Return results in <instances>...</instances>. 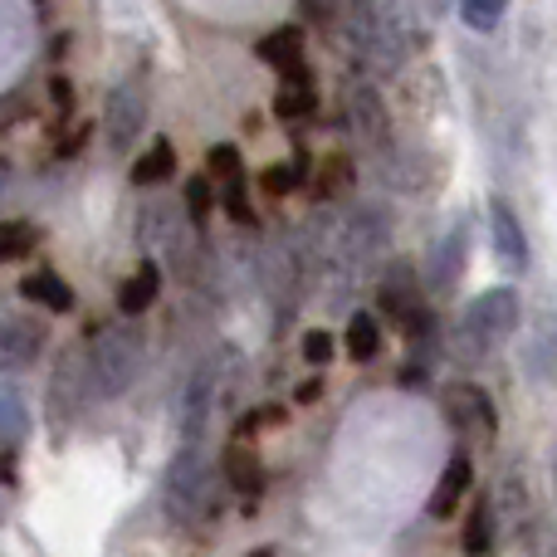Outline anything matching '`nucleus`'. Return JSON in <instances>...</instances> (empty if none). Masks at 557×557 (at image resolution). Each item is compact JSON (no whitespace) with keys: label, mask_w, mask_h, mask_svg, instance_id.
Instances as JSON below:
<instances>
[{"label":"nucleus","mask_w":557,"mask_h":557,"mask_svg":"<svg viewBox=\"0 0 557 557\" xmlns=\"http://www.w3.org/2000/svg\"><path fill=\"white\" fill-rule=\"evenodd\" d=\"M143 357H147L143 327L108 323L103 333L88 343V386H94V396H103V401L127 396V386H133L137 372H143Z\"/></svg>","instance_id":"obj_1"},{"label":"nucleus","mask_w":557,"mask_h":557,"mask_svg":"<svg viewBox=\"0 0 557 557\" xmlns=\"http://www.w3.org/2000/svg\"><path fill=\"white\" fill-rule=\"evenodd\" d=\"M513 327H519V294L513 288H484L470 308H465L460 327H455V352L465 362H480L490 357L499 343H509Z\"/></svg>","instance_id":"obj_2"},{"label":"nucleus","mask_w":557,"mask_h":557,"mask_svg":"<svg viewBox=\"0 0 557 557\" xmlns=\"http://www.w3.org/2000/svg\"><path fill=\"white\" fill-rule=\"evenodd\" d=\"M386 240H392V221H386L376 206H357V211L343 215L337 231L327 235L323 255H327V264H337L343 274H357L386 250Z\"/></svg>","instance_id":"obj_3"},{"label":"nucleus","mask_w":557,"mask_h":557,"mask_svg":"<svg viewBox=\"0 0 557 557\" xmlns=\"http://www.w3.org/2000/svg\"><path fill=\"white\" fill-rule=\"evenodd\" d=\"M211 494H215L211 460L201 455V445H182L176 460L166 465V480H162L166 513H172L176 523H196L206 509H211Z\"/></svg>","instance_id":"obj_4"},{"label":"nucleus","mask_w":557,"mask_h":557,"mask_svg":"<svg viewBox=\"0 0 557 557\" xmlns=\"http://www.w3.org/2000/svg\"><path fill=\"white\" fill-rule=\"evenodd\" d=\"M143 127H147V78H143V69H137V74H127L123 84L113 88V98H108V117H103L108 152H117V157L133 152Z\"/></svg>","instance_id":"obj_5"},{"label":"nucleus","mask_w":557,"mask_h":557,"mask_svg":"<svg viewBox=\"0 0 557 557\" xmlns=\"http://www.w3.org/2000/svg\"><path fill=\"white\" fill-rule=\"evenodd\" d=\"M215 406H221V357H206L186 376V392H182V445H201Z\"/></svg>","instance_id":"obj_6"},{"label":"nucleus","mask_w":557,"mask_h":557,"mask_svg":"<svg viewBox=\"0 0 557 557\" xmlns=\"http://www.w3.org/2000/svg\"><path fill=\"white\" fill-rule=\"evenodd\" d=\"M84 392L94 396V386H88V352H64L54 367V382H49V416L59 421V431L78 416V396Z\"/></svg>","instance_id":"obj_7"},{"label":"nucleus","mask_w":557,"mask_h":557,"mask_svg":"<svg viewBox=\"0 0 557 557\" xmlns=\"http://www.w3.org/2000/svg\"><path fill=\"white\" fill-rule=\"evenodd\" d=\"M45 352V323L29 313H0V372H20Z\"/></svg>","instance_id":"obj_8"},{"label":"nucleus","mask_w":557,"mask_h":557,"mask_svg":"<svg viewBox=\"0 0 557 557\" xmlns=\"http://www.w3.org/2000/svg\"><path fill=\"white\" fill-rule=\"evenodd\" d=\"M206 166H211V176L221 182V206L240 225H250V201H245V162H240V152H235L231 143H221V147H211Z\"/></svg>","instance_id":"obj_9"},{"label":"nucleus","mask_w":557,"mask_h":557,"mask_svg":"<svg viewBox=\"0 0 557 557\" xmlns=\"http://www.w3.org/2000/svg\"><path fill=\"white\" fill-rule=\"evenodd\" d=\"M490 240H494V255H499L509 270H523V264H529V235H523V225H519V215H513L509 201L490 206Z\"/></svg>","instance_id":"obj_10"},{"label":"nucleus","mask_w":557,"mask_h":557,"mask_svg":"<svg viewBox=\"0 0 557 557\" xmlns=\"http://www.w3.org/2000/svg\"><path fill=\"white\" fill-rule=\"evenodd\" d=\"M445 406H450V421L460 425V431H474V435H484V441H490L494 425H499V416H494V401L480 392V386H470V382L455 386V392L445 396Z\"/></svg>","instance_id":"obj_11"},{"label":"nucleus","mask_w":557,"mask_h":557,"mask_svg":"<svg viewBox=\"0 0 557 557\" xmlns=\"http://www.w3.org/2000/svg\"><path fill=\"white\" fill-rule=\"evenodd\" d=\"M382 308L392 318H401L406 327H416L421 323V284H416V274L406 270V264H392L386 270V278H382Z\"/></svg>","instance_id":"obj_12"},{"label":"nucleus","mask_w":557,"mask_h":557,"mask_svg":"<svg viewBox=\"0 0 557 557\" xmlns=\"http://www.w3.org/2000/svg\"><path fill=\"white\" fill-rule=\"evenodd\" d=\"M470 480H474L470 455L455 450L450 465L441 470V480H435V490H431V519H450V513L460 509V499L470 494Z\"/></svg>","instance_id":"obj_13"},{"label":"nucleus","mask_w":557,"mask_h":557,"mask_svg":"<svg viewBox=\"0 0 557 557\" xmlns=\"http://www.w3.org/2000/svg\"><path fill=\"white\" fill-rule=\"evenodd\" d=\"M255 54H260L264 64H274L278 74H294V69H304V29L298 25L274 29V35H264L260 45H255Z\"/></svg>","instance_id":"obj_14"},{"label":"nucleus","mask_w":557,"mask_h":557,"mask_svg":"<svg viewBox=\"0 0 557 557\" xmlns=\"http://www.w3.org/2000/svg\"><path fill=\"white\" fill-rule=\"evenodd\" d=\"M318 108V88L313 78H308V69H294V74H284V84H278V98H274V113L284 117V123H298V117H308Z\"/></svg>","instance_id":"obj_15"},{"label":"nucleus","mask_w":557,"mask_h":557,"mask_svg":"<svg viewBox=\"0 0 557 557\" xmlns=\"http://www.w3.org/2000/svg\"><path fill=\"white\" fill-rule=\"evenodd\" d=\"M221 470H225V484H231L235 494H245V499H255V494L264 490V465H260V455L245 450V445H231V450H225Z\"/></svg>","instance_id":"obj_16"},{"label":"nucleus","mask_w":557,"mask_h":557,"mask_svg":"<svg viewBox=\"0 0 557 557\" xmlns=\"http://www.w3.org/2000/svg\"><path fill=\"white\" fill-rule=\"evenodd\" d=\"M157 294H162V270H157L152 260H143L137 264V274L117 288V308H123L127 318H137V313H147V308L157 304Z\"/></svg>","instance_id":"obj_17"},{"label":"nucleus","mask_w":557,"mask_h":557,"mask_svg":"<svg viewBox=\"0 0 557 557\" xmlns=\"http://www.w3.org/2000/svg\"><path fill=\"white\" fill-rule=\"evenodd\" d=\"M29 441V411H25V396H20V386L0 382V445L5 450H15V445Z\"/></svg>","instance_id":"obj_18"},{"label":"nucleus","mask_w":557,"mask_h":557,"mask_svg":"<svg viewBox=\"0 0 557 557\" xmlns=\"http://www.w3.org/2000/svg\"><path fill=\"white\" fill-rule=\"evenodd\" d=\"M20 294H25L29 304L49 308V313H69V308H74V288H69V284H64V278H59V274H49V270L29 274L25 284H20Z\"/></svg>","instance_id":"obj_19"},{"label":"nucleus","mask_w":557,"mask_h":557,"mask_svg":"<svg viewBox=\"0 0 557 557\" xmlns=\"http://www.w3.org/2000/svg\"><path fill=\"white\" fill-rule=\"evenodd\" d=\"M465 250H470V225H455L441 240V255H435V288H450L465 270Z\"/></svg>","instance_id":"obj_20"},{"label":"nucleus","mask_w":557,"mask_h":557,"mask_svg":"<svg viewBox=\"0 0 557 557\" xmlns=\"http://www.w3.org/2000/svg\"><path fill=\"white\" fill-rule=\"evenodd\" d=\"M347 357L352 362H372L376 347H382V323H376V313H352L347 318Z\"/></svg>","instance_id":"obj_21"},{"label":"nucleus","mask_w":557,"mask_h":557,"mask_svg":"<svg viewBox=\"0 0 557 557\" xmlns=\"http://www.w3.org/2000/svg\"><path fill=\"white\" fill-rule=\"evenodd\" d=\"M490 548H494V499H474L470 519H465V553L490 557Z\"/></svg>","instance_id":"obj_22"},{"label":"nucleus","mask_w":557,"mask_h":557,"mask_svg":"<svg viewBox=\"0 0 557 557\" xmlns=\"http://www.w3.org/2000/svg\"><path fill=\"white\" fill-rule=\"evenodd\" d=\"M172 172H176V152H172V143H166V137H162V143H152L133 162V182L137 186H157V182H166Z\"/></svg>","instance_id":"obj_23"},{"label":"nucleus","mask_w":557,"mask_h":557,"mask_svg":"<svg viewBox=\"0 0 557 557\" xmlns=\"http://www.w3.org/2000/svg\"><path fill=\"white\" fill-rule=\"evenodd\" d=\"M35 245H39V231H35V225H25V221H5V225H0V264L25 260Z\"/></svg>","instance_id":"obj_24"},{"label":"nucleus","mask_w":557,"mask_h":557,"mask_svg":"<svg viewBox=\"0 0 557 557\" xmlns=\"http://www.w3.org/2000/svg\"><path fill=\"white\" fill-rule=\"evenodd\" d=\"M504 10H509V0H460V15L470 29H480V35H490L494 25L504 20Z\"/></svg>","instance_id":"obj_25"},{"label":"nucleus","mask_w":557,"mask_h":557,"mask_svg":"<svg viewBox=\"0 0 557 557\" xmlns=\"http://www.w3.org/2000/svg\"><path fill=\"white\" fill-rule=\"evenodd\" d=\"M260 186H264L270 196H288L294 186H304V157H298V162H278V166H270V172L260 176Z\"/></svg>","instance_id":"obj_26"},{"label":"nucleus","mask_w":557,"mask_h":557,"mask_svg":"<svg viewBox=\"0 0 557 557\" xmlns=\"http://www.w3.org/2000/svg\"><path fill=\"white\" fill-rule=\"evenodd\" d=\"M186 215H191V225H206V215H211V182L206 176L186 182Z\"/></svg>","instance_id":"obj_27"},{"label":"nucleus","mask_w":557,"mask_h":557,"mask_svg":"<svg viewBox=\"0 0 557 557\" xmlns=\"http://www.w3.org/2000/svg\"><path fill=\"white\" fill-rule=\"evenodd\" d=\"M352 186V162L347 157H327V166H323V196H337V191H347Z\"/></svg>","instance_id":"obj_28"},{"label":"nucleus","mask_w":557,"mask_h":557,"mask_svg":"<svg viewBox=\"0 0 557 557\" xmlns=\"http://www.w3.org/2000/svg\"><path fill=\"white\" fill-rule=\"evenodd\" d=\"M304 357H308L313 367H323L327 357H333V337H327V333H308V337H304Z\"/></svg>","instance_id":"obj_29"},{"label":"nucleus","mask_w":557,"mask_h":557,"mask_svg":"<svg viewBox=\"0 0 557 557\" xmlns=\"http://www.w3.org/2000/svg\"><path fill=\"white\" fill-rule=\"evenodd\" d=\"M0 523H5V494H0Z\"/></svg>","instance_id":"obj_30"},{"label":"nucleus","mask_w":557,"mask_h":557,"mask_svg":"<svg viewBox=\"0 0 557 557\" xmlns=\"http://www.w3.org/2000/svg\"><path fill=\"white\" fill-rule=\"evenodd\" d=\"M0 186H5V172H0Z\"/></svg>","instance_id":"obj_31"}]
</instances>
